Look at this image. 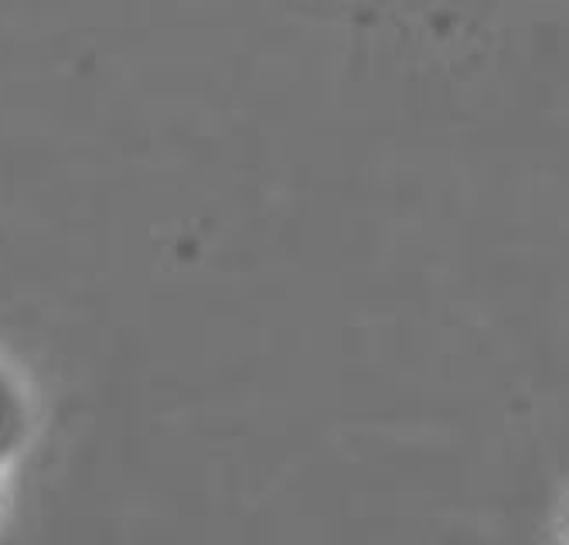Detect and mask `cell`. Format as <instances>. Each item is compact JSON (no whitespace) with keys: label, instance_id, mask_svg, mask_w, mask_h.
<instances>
[]
</instances>
